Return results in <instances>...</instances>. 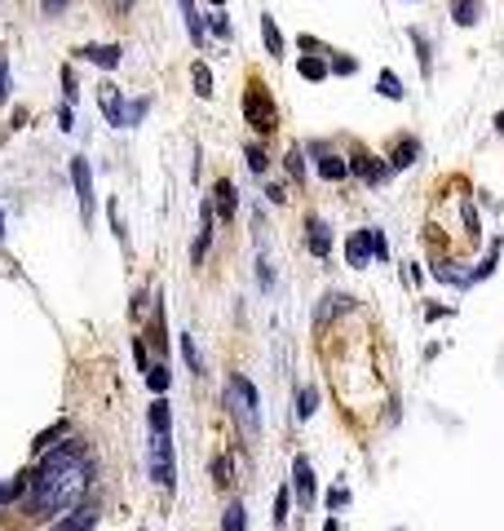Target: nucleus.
<instances>
[{
    "label": "nucleus",
    "instance_id": "nucleus-1",
    "mask_svg": "<svg viewBox=\"0 0 504 531\" xmlns=\"http://www.w3.org/2000/svg\"><path fill=\"white\" fill-rule=\"evenodd\" d=\"M36 487V509L40 514H58L67 505H76L89 487V465H85V447L80 443H62L50 461L40 465V474L32 478Z\"/></svg>",
    "mask_w": 504,
    "mask_h": 531
},
{
    "label": "nucleus",
    "instance_id": "nucleus-2",
    "mask_svg": "<svg viewBox=\"0 0 504 531\" xmlns=\"http://www.w3.org/2000/svg\"><path fill=\"white\" fill-rule=\"evenodd\" d=\"M244 120L252 124V133H274L279 129V111H274V98H270V89L261 85V80H248V89H244Z\"/></svg>",
    "mask_w": 504,
    "mask_h": 531
},
{
    "label": "nucleus",
    "instance_id": "nucleus-3",
    "mask_svg": "<svg viewBox=\"0 0 504 531\" xmlns=\"http://www.w3.org/2000/svg\"><path fill=\"white\" fill-rule=\"evenodd\" d=\"M226 390H230V408L239 412V421H244V429H248V434H256V429H261V399H256L252 381L244 376V372H235Z\"/></svg>",
    "mask_w": 504,
    "mask_h": 531
},
{
    "label": "nucleus",
    "instance_id": "nucleus-4",
    "mask_svg": "<svg viewBox=\"0 0 504 531\" xmlns=\"http://www.w3.org/2000/svg\"><path fill=\"white\" fill-rule=\"evenodd\" d=\"M151 478L164 491H173V482H177V465H173V443H168V434H155V443H151Z\"/></svg>",
    "mask_w": 504,
    "mask_h": 531
},
{
    "label": "nucleus",
    "instance_id": "nucleus-5",
    "mask_svg": "<svg viewBox=\"0 0 504 531\" xmlns=\"http://www.w3.org/2000/svg\"><path fill=\"white\" fill-rule=\"evenodd\" d=\"M71 186H76L80 212H85V221H89V217H94V173H89V159L85 156L71 159Z\"/></svg>",
    "mask_w": 504,
    "mask_h": 531
},
{
    "label": "nucleus",
    "instance_id": "nucleus-6",
    "mask_svg": "<svg viewBox=\"0 0 504 531\" xmlns=\"http://www.w3.org/2000/svg\"><path fill=\"white\" fill-rule=\"evenodd\" d=\"M98 103H102V115H106V124L111 129H124V89L120 85H111V80H102L98 85Z\"/></svg>",
    "mask_w": 504,
    "mask_h": 531
},
{
    "label": "nucleus",
    "instance_id": "nucleus-7",
    "mask_svg": "<svg viewBox=\"0 0 504 531\" xmlns=\"http://www.w3.org/2000/svg\"><path fill=\"white\" fill-rule=\"evenodd\" d=\"M314 156H319V177H323V182H346V177H350V159L346 156L323 151V147H314Z\"/></svg>",
    "mask_w": 504,
    "mask_h": 531
},
{
    "label": "nucleus",
    "instance_id": "nucleus-8",
    "mask_svg": "<svg viewBox=\"0 0 504 531\" xmlns=\"http://www.w3.org/2000/svg\"><path fill=\"white\" fill-rule=\"evenodd\" d=\"M305 230H310V235H305L310 253H314V257H328V253H332V226H328L323 217H310Z\"/></svg>",
    "mask_w": 504,
    "mask_h": 531
},
{
    "label": "nucleus",
    "instance_id": "nucleus-9",
    "mask_svg": "<svg viewBox=\"0 0 504 531\" xmlns=\"http://www.w3.org/2000/svg\"><path fill=\"white\" fill-rule=\"evenodd\" d=\"M292 496L302 500V509L314 500V470H310V461H305V456H297V461H292Z\"/></svg>",
    "mask_w": 504,
    "mask_h": 531
},
{
    "label": "nucleus",
    "instance_id": "nucleus-10",
    "mask_svg": "<svg viewBox=\"0 0 504 531\" xmlns=\"http://www.w3.org/2000/svg\"><path fill=\"white\" fill-rule=\"evenodd\" d=\"M346 257H350V266H367L376 257V248H372V226L346 239Z\"/></svg>",
    "mask_w": 504,
    "mask_h": 531
},
{
    "label": "nucleus",
    "instance_id": "nucleus-11",
    "mask_svg": "<svg viewBox=\"0 0 504 531\" xmlns=\"http://www.w3.org/2000/svg\"><path fill=\"white\" fill-rule=\"evenodd\" d=\"M80 58H85V62H94V67L115 71V67H120V58H124V50H120V45H85V50H80Z\"/></svg>",
    "mask_w": 504,
    "mask_h": 531
},
{
    "label": "nucleus",
    "instance_id": "nucleus-12",
    "mask_svg": "<svg viewBox=\"0 0 504 531\" xmlns=\"http://www.w3.org/2000/svg\"><path fill=\"white\" fill-rule=\"evenodd\" d=\"M297 76L319 85V80H328V76H332V62H328V58H319V53H305L302 62H297Z\"/></svg>",
    "mask_w": 504,
    "mask_h": 531
},
{
    "label": "nucleus",
    "instance_id": "nucleus-13",
    "mask_svg": "<svg viewBox=\"0 0 504 531\" xmlns=\"http://www.w3.org/2000/svg\"><path fill=\"white\" fill-rule=\"evenodd\" d=\"M208 244H212V204H203V209H200V239H195V248H191V262H195V266L203 262Z\"/></svg>",
    "mask_w": 504,
    "mask_h": 531
},
{
    "label": "nucleus",
    "instance_id": "nucleus-14",
    "mask_svg": "<svg viewBox=\"0 0 504 531\" xmlns=\"http://www.w3.org/2000/svg\"><path fill=\"white\" fill-rule=\"evenodd\" d=\"M261 40H266L270 58H284V32H279V22L270 14H261Z\"/></svg>",
    "mask_w": 504,
    "mask_h": 531
},
{
    "label": "nucleus",
    "instance_id": "nucleus-15",
    "mask_svg": "<svg viewBox=\"0 0 504 531\" xmlns=\"http://www.w3.org/2000/svg\"><path fill=\"white\" fill-rule=\"evenodd\" d=\"M94 527H98V514L80 509V514H67V518H58L50 531H94Z\"/></svg>",
    "mask_w": 504,
    "mask_h": 531
},
{
    "label": "nucleus",
    "instance_id": "nucleus-16",
    "mask_svg": "<svg viewBox=\"0 0 504 531\" xmlns=\"http://www.w3.org/2000/svg\"><path fill=\"white\" fill-rule=\"evenodd\" d=\"M350 168H354V173H363L367 182H385V177H390V164H376L372 156H354Z\"/></svg>",
    "mask_w": 504,
    "mask_h": 531
},
{
    "label": "nucleus",
    "instance_id": "nucleus-17",
    "mask_svg": "<svg viewBox=\"0 0 504 531\" xmlns=\"http://www.w3.org/2000/svg\"><path fill=\"white\" fill-rule=\"evenodd\" d=\"M177 4H182V18H186V32H191V40H195V45H203V32H208V27H203L195 0H177Z\"/></svg>",
    "mask_w": 504,
    "mask_h": 531
},
{
    "label": "nucleus",
    "instance_id": "nucleus-18",
    "mask_svg": "<svg viewBox=\"0 0 504 531\" xmlns=\"http://www.w3.org/2000/svg\"><path fill=\"white\" fill-rule=\"evenodd\" d=\"M151 434H173V412H168V399H155V403H151Z\"/></svg>",
    "mask_w": 504,
    "mask_h": 531
},
{
    "label": "nucleus",
    "instance_id": "nucleus-19",
    "mask_svg": "<svg viewBox=\"0 0 504 531\" xmlns=\"http://www.w3.org/2000/svg\"><path fill=\"white\" fill-rule=\"evenodd\" d=\"M191 85H195L200 98H212V94H217V89H212V67H208V62H195V67H191Z\"/></svg>",
    "mask_w": 504,
    "mask_h": 531
},
{
    "label": "nucleus",
    "instance_id": "nucleus-20",
    "mask_svg": "<svg viewBox=\"0 0 504 531\" xmlns=\"http://www.w3.org/2000/svg\"><path fill=\"white\" fill-rule=\"evenodd\" d=\"M452 14H455L460 27H473L478 14H482V0H452Z\"/></svg>",
    "mask_w": 504,
    "mask_h": 531
},
{
    "label": "nucleus",
    "instance_id": "nucleus-21",
    "mask_svg": "<svg viewBox=\"0 0 504 531\" xmlns=\"http://www.w3.org/2000/svg\"><path fill=\"white\" fill-rule=\"evenodd\" d=\"M217 217L235 221V186L230 182H217Z\"/></svg>",
    "mask_w": 504,
    "mask_h": 531
},
{
    "label": "nucleus",
    "instance_id": "nucleus-22",
    "mask_svg": "<svg viewBox=\"0 0 504 531\" xmlns=\"http://www.w3.org/2000/svg\"><path fill=\"white\" fill-rule=\"evenodd\" d=\"M416 156H420V147H416L411 138H403V142L394 147V156H390V168H411V164H416Z\"/></svg>",
    "mask_w": 504,
    "mask_h": 531
},
{
    "label": "nucleus",
    "instance_id": "nucleus-23",
    "mask_svg": "<svg viewBox=\"0 0 504 531\" xmlns=\"http://www.w3.org/2000/svg\"><path fill=\"white\" fill-rule=\"evenodd\" d=\"M319 412V390L314 385H305L302 394H297V421H310Z\"/></svg>",
    "mask_w": 504,
    "mask_h": 531
},
{
    "label": "nucleus",
    "instance_id": "nucleus-24",
    "mask_svg": "<svg viewBox=\"0 0 504 531\" xmlns=\"http://www.w3.org/2000/svg\"><path fill=\"white\" fill-rule=\"evenodd\" d=\"M381 98H390V103H403V80L394 76V71H381Z\"/></svg>",
    "mask_w": 504,
    "mask_h": 531
},
{
    "label": "nucleus",
    "instance_id": "nucleus-25",
    "mask_svg": "<svg viewBox=\"0 0 504 531\" xmlns=\"http://www.w3.org/2000/svg\"><path fill=\"white\" fill-rule=\"evenodd\" d=\"M221 531H248V518H244V505L235 500L230 509H226V518H221Z\"/></svg>",
    "mask_w": 504,
    "mask_h": 531
},
{
    "label": "nucleus",
    "instance_id": "nucleus-26",
    "mask_svg": "<svg viewBox=\"0 0 504 531\" xmlns=\"http://www.w3.org/2000/svg\"><path fill=\"white\" fill-rule=\"evenodd\" d=\"M27 478L32 474H18L14 482H0V505H9V500H18L22 491H27Z\"/></svg>",
    "mask_w": 504,
    "mask_h": 531
},
{
    "label": "nucleus",
    "instance_id": "nucleus-27",
    "mask_svg": "<svg viewBox=\"0 0 504 531\" xmlns=\"http://www.w3.org/2000/svg\"><path fill=\"white\" fill-rule=\"evenodd\" d=\"M168 381H173V372H168V364H155V368L147 372V385H151L155 394H164V390H168Z\"/></svg>",
    "mask_w": 504,
    "mask_h": 531
},
{
    "label": "nucleus",
    "instance_id": "nucleus-28",
    "mask_svg": "<svg viewBox=\"0 0 504 531\" xmlns=\"http://www.w3.org/2000/svg\"><path fill=\"white\" fill-rule=\"evenodd\" d=\"M203 27H208V32H212V36H221V40H226V36H230V18H226V14H221V9H212V14H208V22H203Z\"/></svg>",
    "mask_w": 504,
    "mask_h": 531
},
{
    "label": "nucleus",
    "instance_id": "nucleus-29",
    "mask_svg": "<svg viewBox=\"0 0 504 531\" xmlns=\"http://www.w3.org/2000/svg\"><path fill=\"white\" fill-rule=\"evenodd\" d=\"M182 355H186V364H191V372L200 376V372H203V364H200V350H195V341H191V337H182Z\"/></svg>",
    "mask_w": 504,
    "mask_h": 531
},
{
    "label": "nucleus",
    "instance_id": "nucleus-30",
    "mask_svg": "<svg viewBox=\"0 0 504 531\" xmlns=\"http://www.w3.org/2000/svg\"><path fill=\"white\" fill-rule=\"evenodd\" d=\"M244 156H248V168L261 177V173H266V151H261L256 142H248V151H244Z\"/></svg>",
    "mask_w": 504,
    "mask_h": 531
},
{
    "label": "nucleus",
    "instance_id": "nucleus-31",
    "mask_svg": "<svg viewBox=\"0 0 504 531\" xmlns=\"http://www.w3.org/2000/svg\"><path fill=\"white\" fill-rule=\"evenodd\" d=\"M288 505H292V496H288V491H279V496H274V527H284V523H288Z\"/></svg>",
    "mask_w": 504,
    "mask_h": 531
},
{
    "label": "nucleus",
    "instance_id": "nucleus-32",
    "mask_svg": "<svg viewBox=\"0 0 504 531\" xmlns=\"http://www.w3.org/2000/svg\"><path fill=\"white\" fill-rule=\"evenodd\" d=\"M106 217H111V230H115V239L124 244V235H129V230H124V221H120V204H115V200L106 204Z\"/></svg>",
    "mask_w": 504,
    "mask_h": 531
},
{
    "label": "nucleus",
    "instance_id": "nucleus-33",
    "mask_svg": "<svg viewBox=\"0 0 504 531\" xmlns=\"http://www.w3.org/2000/svg\"><path fill=\"white\" fill-rule=\"evenodd\" d=\"M284 164H288V173H292V182H305V164H302V151H288V156H284Z\"/></svg>",
    "mask_w": 504,
    "mask_h": 531
},
{
    "label": "nucleus",
    "instance_id": "nucleus-34",
    "mask_svg": "<svg viewBox=\"0 0 504 531\" xmlns=\"http://www.w3.org/2000/svg\"><path fill=\"white\" fill-rule=\"evenodd\" d=\"M411 45L420 50V67H425V76H429V40H425V32H411Z\"/></svg>",
    "mask_w": 504,
    "mask_h": 531
},
{
    "label": "nucleus",
    "instance_id": "nucleus-35",
    "mask_svg": "<svg viewBox=\"0 0 504 531\" xmlns=\"http://www.w3.org/2000/svg\"><path fill=\"white\" fill-rule=\"evenodd\" d=\"M147 111H151V98H138V103L129 106V115H124V124H138V120H142Z\"/></svg>",
    "mask_w": 504,
    "mask_h": 531
},
{
    "label": "nucleus",
    "instance_id": "nucleus-36",
    "mask_svg": "<svg viewBox=\"0 0 504 531\" xmlns=\"http://www.w3.org/2000/svg\"><path fill=\"white\" fill-rule=\"evenodd\" d=\"M62 429H67V425H53V429H45V434L36 438V452H50L53 438H62Z\"/></svg>",
    "mask_w": 504,
    "mask_h": 531
},
{
    "label": "nucleus",
    "instance_id": "nucleus-37",
    "mask_svg": "<svg viewBox=\"0 0 504 531\" xmlns=\"http://www.w3.org/2000/svg\"><path fill=\"white\" fill-rule=\"evenodd\" d=\"M372 248H376V257H381V262L390 257V244H385V230H381V226H372Z\"/></svg>",
    "mask_w": 504,
    "mask_h": 531
},
{
    "label": "nucleus",
    "instance_id": "nucleus-38",
    "mask_svg": "<svg viewBox=\"0 0 504 531\" xmlns=\"http://www.w3.org/2000/svg\"><path fill=\"white\" fill-rule=\"evenodd\" d=\"M62 94H67V106L76 103V94H80V89H76V71H71V67L62 71Z\"/></svg>",
    "mask_w": 504,
    "mask_h": 531
},
{
    "label": "nucleus",
    "instance_id": "nucleus-39",
    "mask_svg": "<svg viewBox=\"0 0 504 531\" xmlns=\"http://www.w3.org/2000/svg\"><path fill=\"white\" fill-rule=\"evenodd\" d=\"M332 71H337V76H354L358 62H354V58H332Z\"/></svg>",
    "mask_w": 504,
    "mask_h": 531
},
{
    "label": "nucleus",
    "instance_id": "nucleus-40",
    "mask_svg": "<svg viewBox=\"0 0 504 531\" xmlns=\"http://www.w3.org/2000/svg\"><path fill=\"white\" fill-rule=\"evenodd\" d=\"M328 505H332V509H341V505H350V491H346V487H337V491H328Z\"/></svg>",
    "mask_w": 504,
    "mask_h": 531
},
{
    "label": "nucleus",
    "instance_id": "nucleus-41",
    "mask_svg": "<svg viewBox=\"0 0 504 531\" xmlns=\"http://www.w3.org/2000/svg\"><path fill=\"white\" fill-rule=\"evenodd\" d=\"M9 94H14V89H9V67L0 62V103H9Z\"/></svg>",
    "mask_w": 504,
    "mask_h": 531
},
{
    "label": "nucleus",
    "instance_id": "nucleus-42",
    "mask_svg": "<svg viewBox=\"0 0 504 531\" xmlns=\"http://www.w3.org/2000/svg\"><path fill=\"white\" fill-rule=\"evenodd\" d=\"M133 359H138V368L142 372H151V364H147V346H142V341H133Z\"/></svg>",
    "mask_w": 504,
    "mask_h": 531
},
{
    "label": "nucleus",
    "instance_id": "nucleus-43",
    "mask_svg": "<svg viewBox=\"0 0 504 531\" xmlns=\"http://www.w3.org/2000/svg\"><path fill=\"white\" fill-rule=\"evenodd\" d=\"M58 129H76V124H71V106H62V111H58Z\"/></svg>",
    "mask_w": 504,
    "mask_h": 531
},
{
    "label": "nucleus",
    "instance_id": "nucleus-44",
    "mask_svg": "<svg viewBox=\"0 0 504 531\" xmlns=\"http://www.w3.org/2000/svg\"><path fill=\"white\" fill-rule=\"evenodd\" d=\"M106 4H111L115 14H129V9H133V0H106Z\"/></svg>",
    "mask_w": 504,
    "mask_h": 531
},
{
    "label": "nucleus",
    "instance_id": "nucleus-45",
    "mask_svg": "<svg viewBox=\"0 0 504 531\" xmlns=\"http://www.w3.org/2000/svg\"><path fill=\"white\" fill-rule=\"evenodd\" d=\"M323 531H337V518H328V527H323Z\"/></svg>",
    "mask_w": 504,
    "mask_h": 531
},
{
    "label": "nucleus",
    "instance_id": "nucleus-46",
    "mask_svg": "<svg viewBox=\"0 0 504 531\" xmlns=\"http://www.w3.org/2000/svg\"><path fill=\"white\" fill-rule=\"evenodd\" d=\"M496 124H500V133H504V111H500V115H496Z\"/></svg>",
    "mask_w": 504,
    "mask_h": 531
},
{
    "label": "nucleus",
    "instance_id": "nucleus-47",
    "mask_svg": "<svg viewBox=\"0 0 504 531\" xmlns=\"http://www.w3.org/2000/svg\"><path fill=\"white\" fill-rule=\"evenodd\" d=\"M0 239H4V212H0Z\"/></svg>",
    "mask_w": 504,
    "mask_h": 531
},
{
    "label": "nucleus",
    "instance_id": "nucleus-48",
    "mask_svg": "<svg viewBox=\"0 0 504 531\" xmlns=\"http://www.w3.org/2000/svg\"><path fill=\"white\" fill-rule=\"evenodd\" d=\"M208 4H212V9H221V4H226V0H208Z\"/></svg>",
    "mask_w": 504,
    "mask_h": 531
},
{
    "label": "nucleus",
    "instance_id": "nucleus-49",
    "mask_svg": "<svg viewBox=\"0 0 504 531\" xmlns=\"http://www.w3.org/2000/svg\"><path fill=\"white\" fill-rule=\"evenodd\" d=\"M53 4H62V0H50V9H53Z\"/></svg>",
    "mask_w": 504,
    "mask_h": 531
}]
</instances>
